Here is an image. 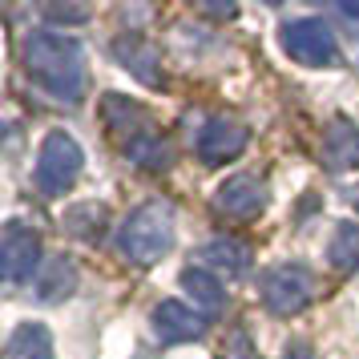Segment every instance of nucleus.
Returning a JSON list of instances; mask_svg holds the SVG:
<instances>
[{"mask_svg": "<svg viewBox=\"0 0 359 359\" xmlns=\"http://www.w3.org/2000/svg\"><path fill=\"white\" fill-rule=\"evenodd\" d=\"M114 57L130 69L137 81L146 85H162V65H158V49L149 45L142 33H121L114 41Z\"/></svg>", "mask_w": 359, "mask_h": 359, "instance_id": "9d476101", "label": "nucleus"}, {"mask_svg": "<svg viewBox=\"0 0 359 359\" xmlns=\"http://www.w3.org/2000/svg\"><path fill=\"white\" fill-rule=\"evenodd\" d=\"M25 69L33 77L36 89H45L49 97L77 105L85 93V65H81V45L73 36L61 33H36L25 41Z\"/></svg>", "mask_w": 359, "mask_h": 359, "instance_id": "f257e3e1", "label": "nucleus"}, {"mask_svg": "<svg viewBox=\"0 0 359 359\" xmlns=\"http://www.w3.org/2000/svg\"><path fill=\"white\" fill-rule=\"evenodd\" d=\"M101 121H105L114 133H121V137H126V146L149 133L146 105H137V101L121 97V93H105V97H101Z\"/></svg>", "mask_w": 359, "mask_h": 359, "instance_id": "1a4fd4ad", "label": "nucleus"}, {"mask_svg": "<svg viewBox=\"0 0 359 359\" xmlns=\"http://www.w3.org/2000/svg\"><path fill=\"white\" fill-rule=\"evenodd\" d=\"M182 287L190 291V299H194V303L206 311V315H218V311H222V303H226L222 283H218V278H214L206 266H190V271L182 275Z\"/></svg>", "mask_w": 359, "mask_h": 359, "instance_id": "dca6fc26", "label": "nucleus"}, {"mask_svg": "<svg viewBox=\"0 0 359 359\" xmlns=\"http://www.w3.org/2000/svg\"><path fill=\"white\" fill-rule=\"evenodd\" d=\"M77 291V266L69 259H53L45 266V275L36 278V294H41V303H61L69 294Z\"/></svg>", "mask_w": 359, "mask_h": 359, "instance_id": "f3484780", "label": "nucleus"}, {"mask_svg": "<svg viewBox=\"0 0 359 359\" xmlns=\"http://www.w3.org/2000/svg\"><path fill=\"white\" fill-rule=\"evenodd\" d=\"M327 262H331L335 271H355L359 266V226L355 222H343V226L331 234V243H327Z\"/></svg>", "mask_w": 359, "mask_h": 359, "instance_id": "a211bd4d", "label": "nucleus"}, {"mask_svg": "<svg viewBox=\"0 0 359 359\" xmlns=\"http://www.w3.org/2000/svg\"><path fill=\"white\" fill-rule=\"evenodd\" d=\"M243 146H246V130L238 121H226V117H210L194 137L198 158L206 165H218L226 158H234V154H243Z\"/></svg>", "mask_w": 359, "mask_h": 359, "instance_id": "0eeeda50", "label": "nucleus"}, {"mask_svg": "<svg viewBox=\"0 0 359 359\" xmlns=\"http://www.w3.org/2000/svg\"><path fill=\"white\" fill-rule=\"evenodd\" d=\"M198 259L214 266V271H226V275H243L246 266H250V246L243 238H230V234H218L210 243L198 250Z\"/></svg>", "mask_w": 359, "mask_h": 359, "instance_id": "ddd939ff", "label": "nucleus"}, {"mask_svg": "<svg viewBox=\"0 0 359 359\" xmlns=\"http://www.w3.org/2000/svg\"><path fill=\"white\" fill-rule=\"evenodd\" d=\"M343 13H347V17H359V4H343Z\"/></svg>", "mask_w": 359, "mask_h": 359, "instance_id": "5701e85b", "label": "nucleus"}, {"mask_svg": "<svg viewBox=\"0 0 359 359\" xmlns=\"http://www.w3.org/2000/svg\"><path fill=\"white\" fill-rule=\"evenodd\" d=\"M214 206L222 214H230V218H255L266 206V186L259 178H250V174H234V178H226L218 186Z\"/></svg>", "mask_w": 359, "mask_h": 359, "instance_id": "6e6552de", "label": "nucleus"}, {"mask_svg": "<svg viewBox=\"0 0 359 359\" xmlns=\"http://www.w3.org/2000/svg\"><path fill=\"white\" fill-rule=\"evenodd\" d=\"M41 266V238L20 222L4 226V243H0V271L8 283H25L33 278V271Z\"/></svg>", "mask_w": 359, "mask_h": 359, "instance_id": "423d86ee", "label": "nucleus"}, {"mask_svg": "<svg viewBox=\"0 0 359 359\" xmlns=\"http://www.w3.org/2000/svg\"><path fill=\"white\" fill-rule=\"evenodd\" d=\"M4 359H53V335L41 323H25L13 331Z\"/></svg>", "mask_w": 359, "mask_h": 359, "instance_id": "2eb2a0df", "label": "nucleus"}, {"mask_svg": "<svg viewBox=\"0 0 359 359\" xmlns=\"http://www.w3.org/2000/svg\"><path fill=\"white\" fill-rule=\"evenodd\" d=\"M45 17L57 20V25H85L89 8L85 4H45Z\"/></svg>", "mask_w": 359, "mask_h": 359, "instance_id": "aec40b11", "label": "nucleus"}, {"mask_svg": "<svg viewBox=\"0 0 359 359\" xmlns=\"http://www.w3.org/2000/svg\"><path fill=\"white\" fill-rule=\"evenodd\" d=\"M311 294H315V278L299 262H283L262 278V303L275 315H299L311 303Z\"/></svg>", "mask_w": 359, "mask_h": 359, "instance_id": "39448f33", "label": "nucleus"}, {"mask_svg": "<svg viewBox=\"0 0 359 359\" xmlns=\"http://www.w3.org/2000/svg\"><path fill=\"white\" fill-rule=\"evenodd\" d=\"M323 165L327 170H359V130L351 121H335L323 137Z\"/></svg>", "mask_w": 359, "mask_h": 359, "instance_id": "f8f14e48", "label": "nucleus"}, {"mask_svg": "<svg viewBox=\"0 0 359 359\" xmlns=\"http://www.w3.org/2000/svg\"><path fill=\"white\" fill-rule=\"evenodd\" d=\"M347 202H351V206L359 210V186H355V190H347Z\"/></svg>", "mask_w": 359, "mask_h": 359, "instance_id": "4be33fe9", "label": "nucleus"}, {"mask_svg": "<svg viewBox=\"0 0 359 359\" xmlns=\"http://www.w3.org/2000/svg\"><path fill=\"white\" fill-rule=\"evenodd\" d=\"M81 146L69 137V133L61 130H53L45 142H41V154H36V170H33V178H36V190L45 198H61L77 182V174H81Z\"/></svg>", "mask_w": 359, "mask_h": 359, "instance_id": "7ed1b4c3", "label": "nucleus"}, {"mask_svg": "<svg viewBox=\"0 0 359 359\" xmlns=\"http://www.w3.org/2000/svg\"><path fill=\"white\" fill-rule=\"evenodd\" d=\"M283 49L291 53L299 65L311 69H331L339 61V45H335V33L327 29L319 17H299L283 29Z\"/></svg>", "mask_w": 359, "mask_h": 359, "instance_id": "20e7f679", "label": "nucleus"}, {"mask_svg": "<svg viewBox=\"0 0 359 359\" xmlns=\"http://www.w3.org/2000/svg\"><path fill=\"white\" fill-rule=\"evenodd\" d=\"M126 154H130V162L146 165V170H165V165L174 162L170 146H165V142L158 137V133H146V137L130 142V146H126Z\"/></svg>", "mask_w": 359, "mask_h": 359, "instance_id": "6ab92c4d", "label": "nucleus"}, {"mask_svg": "<svg viewBox=\"0 0 359 359\" xmlns=\"http://www.w3.org/2000/svg\"><path fill=\"white\" fill-rule=\"evenodd\" d=\"M117 246L137 266L158 262L174 246V206L170 202H146V206H137L121 222V230H117Z\"/></svg>", "mask_w": 359, "mask_h": 359, "instance_id": "f03ea898", "label": "nucleus"}, {"mask_svg": "<svg viewBox=\"0 0 359 359\" xmlns=\"http://www.w3.org/2000/svg\"><path fill=\"white\" fill-rule=\"evenodd\" d=\"M202 319H198V311H190L186 303H174V299H165L162 307L154 311V331H158V339L162 343H190L202 335Z\"/></svg>", "mask_w": 359, "mask_h": 359, "instance_id": "9b49d317", "label": "nucleus"}, {"mask_svg": "<svg viewBox=\"0 0 359 359\" xmlns=\"http://www.w3.org/2000/svg\"><path fill=\"white\" fill-rule=\"evenodd\" d=\"M287 359H315V351L307 343H294V347H287Z\"/></svg>", "mask_w": 359, "mask_h": 359, "instance_id": "412c9836", "label": "nucleus"}, {"mask_svg": "<svg viewBox=\"0 0 359 359\" xmlns=\"http://www.w3.org/2000/svg\"><path fill=\"white\" fill-rule=\"evenodd\" d=\"M105 226H109V210L101 202H81V206L65 210V230L81 243H101Z\"/></svg>", "mask_w": 359, "mask_h": 359, "instance_id": "4468645a", "label": "nucleus"}]
</instances>
